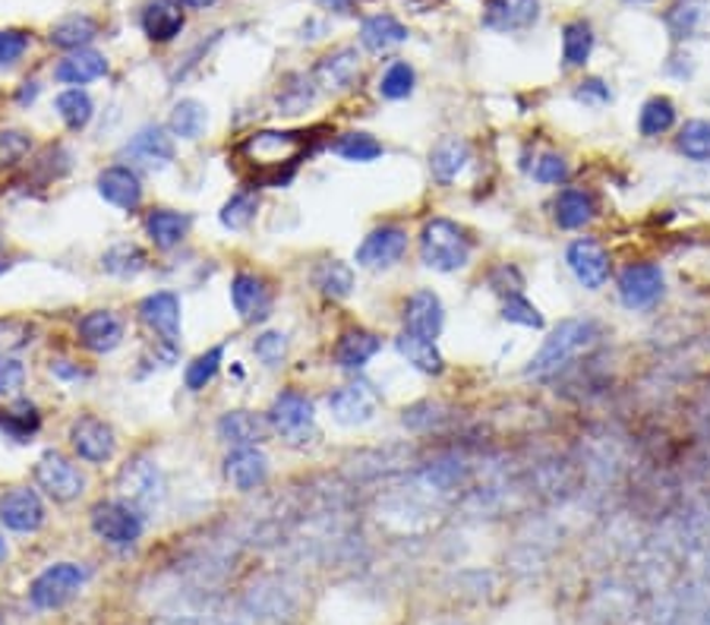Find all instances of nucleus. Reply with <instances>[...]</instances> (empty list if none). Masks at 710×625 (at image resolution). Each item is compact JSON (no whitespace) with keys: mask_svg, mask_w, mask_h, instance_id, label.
<instances>
[{"mask_svg":"<svg viewBox=\"0 0 710 625\" xmlns=\"http://www.w3.org/2000/svg\"><path fill=\"white\" fill-rule=\"evenodd\" d=\"M303 149H306V133H294V130H260V133H250L246 140H240L237 158L243 165H250L256 175L278 180L281 171L294 168Z\"/></svg>","mask_w":710,"mask_h":625,"instance_id":"obj_1","label":"nucleus"},{"mask_svg":"<svg viewBox=\"0 0 710 625\" xmlns=\"http://www.w3.org/2000/svg\"><path fill=\"white\" fill-rule=\"evenodd\" d=\"M597 338H600V326L593 320H565L550 332L543 348L533 354L528 376L531 380H550V376L563 373L571 360L581 358L585 351H591Z\"/></svg>","mask_w":710,"mask_h":625,"instance_id":"obj_2","label":"nucleus"},{"mask_svg":"<svg viewBox=\"0 0 710 625\" xmlns=\"http://www.w3.org/2000/svg\"><path fill=\"white\" fill-rule=\"evenodd\" d=\"M420 260L436 272H458L471 263V238L461 225L433 218L420 231Z\"/></svg>","mask_w":710,"mask_h":625,"instance_id":"obj_3","label":"nucleus"},{"mask_svg":"<svg viewBox=\"0 0 710 625\" xmlns=\"http://www.w3.org/2000/svg\"><path fill=\"white\" fill-rule=\"evenodd\" d=\"M268 423L272 430L288 440L291 446H306L316 436V414L313 401L300 392H281L272 408H268Z\"/></svg>","mask_w":710,"mask_h":625,"instance_id":"obj_4","label":"nucleus"},{"mask_svg":"<svg viewBox=\"0 0 710 625\" xmlns=\"http://www.w3.org/2000/svg\"><path fill=\"white\" fill-rule=\"evenodd\" d=\"M83 581H86V572L80 566H73V563H58V566L45 568L32 581V606H38V610H58L67 600L76 597V591L83 588Z\"/></svg>","mask_w":710,"mask_h":625,"instance_id":"obj_5","label":"nucleus"},{"mask_svg":"<svg viewBox=\"0 0 710 625\" xmlns=\"http://www.w3.org/2000/svg\"><path fill=\"white\" fill-rule=\"evenodd\" d=\"M35 480H38V486H41L51 500H58V503H70V500L83 496V490H86V477H83V471H80L70 458L58 455V452H48V455L38 458V465H35Z\"/></svg>","mask_w":710,"mask_h":625,"instance_id":"obj_6","label":"nucleus"},{"mask_svg":"<svg viewBox=\"0 0 710 625\" xmlns=\"http://www.w3.org/2000/svg\"><path fill=\"white\" fill-rule=\"evenodd\" d=\"M92 531L105 543L130 546L143 534V518L136 515V508L123 506V503H101L92 508Z\"/></svg>","mask_w":710,"mask_h":625,"instance_id":"obj_7","label":"nucleus"},{"mask_svg":"<svg viewBox=\"0 0 710 625\" xmlns=\"http://www.w3.org/2000/svg\"><path fill=\"white\" fill-rule=\"evenodd\" d=\"M376 408H380V392L370 386L366 380L348 383V386L335 388L328 395V411L345 426H357V423L373 420Z\"/></svg>","mask_w":710,"mask_h":625,"instance_id":"obj_8","label":"nucleus"},{"mask_svg":"<svg viewBox=\"0 0 710 625\" xmlns=\"http://www.w3.org/2000/svg\"><path fill=\"white\" fill-rule=\"evenodd\" d=\"M663 298V272L653 263H631L619 275V300L628 310H648Z\"/></svg>","mask_w":710,"mask_h":625,"instance_id":"obj_9","label":"nucleus"},{"mask_svg":"<svg viewBox=\"0 0 710 625\" xmlns=\"http://www.w3.org/2000/svg\"><path fill=\"white\" fill-rule=\"evenodd\" d=\"M408 250V231L398 225H383L370 231L363 243L357 247V266L363 268H385L398 263Z\"/></svg>","mask_w":710,"mask_h":625,"instance_id":"obj_10","label":"nucleus"},{"mask_svg":"<svg viewBox=\"0 0 710 625\" xmlns=\"http://www.w3.org/2000/svg\"><path fill=\"white\" fill-rule=\"evenodd\" d=\"M70 443L76 448V455L89 465H105L115 448H118V440H115V430L98 420V417H80L73 426H70Z\"/></svg>","mask_w":710,"mask_h":625,"instance_id":"obj_11","label":"nucleus"},{"mask_svg":"<svg viewBox=\"0 0 710 625\" xmlns=\"http://www.w3.org/2000/svg\"><path fill=\"white\" fill-rule=\"evenodd\" d=\"M0 521L16 534H32L45 525V506L35 490L16 486L0 496Z\"/></svg>","mask_w":710,"mask_h":625,"instance_id":"obj_12","label":"nucleus"},{"mask_svg":"<svg viewBox=\"0 0 710 625\" xmlns=\"http://www.w3.org/2000/svg\"><path fill=\"white\" fill-rule=\"evenodd\" d=\"M565 263H568L571 275H575L588 291L603 288L606 278H610V256H606V250L591 238L575 240V243L568 247V253H565Z\"/></svg>","mask_w":710,"mask_h":625,"instance_id":"obj_13","label":"nucleus"},{"mask_svg":"<svg viewBox=\"0 0 710 625\" xmlns=\"http://www.w3.org/2000/svg\"><path fill=\"white\" fill-rule=\"evenodd\" d=\"M140 316L155 335H161V341L168 348H178L180 335V300L171 291H158V295H148L140 303Z\"/></svg>","mask_w":710,"mask_h":625,"instance_id":"obj_14","label":"nucleus"},{"mask_svg":"<svg viewBox=\"0 0 710 625\" xmlns=\"http://www.w3.org/2000/svg\"><path fill=\"white\" fill-rule=\"evenodd\" d=\"M540 16L537 0H486L483 3V26L493 32L531 29Z\"/></svg>","mask_w":710,"mask_h":625,"instance_id":"obj_15","label":"nucleus"},{"mask_svg":"<svg viewBox=\"0 0 710 625\" xmlns=\"http://www.w3.org/2000/svg\"><path fill=\"white\" fill-rule=\"evenodd\" d=\"M443 300L436 298L433 291H426V288L411 295V300L405 303V328L417 338L433 341L443 332Z\"/></svg>","mask_w":710,"mask_h":625,"instance_id":"obj_16","label":"nucleus"},{"mask_svg":"<svg viewBox=\"0 0 710 625\" xmlns=\"http://www.w3.org/2000/svg\"><path fill=\"white\" fill-rule=\"evenodd\" d=\"M231 300H234L240 320H246V323H260L272 313V295H268L266 281L256 275H246V272H240L231 281Z\"/></svg>","mask_w":710,"mask_h":625,"instance_id":"obj_17","label":"nucleus"},{"mask_svg":"<svg viewBox=\"0 0 710 625\" xmlns=\"http://www.w3.org/2000/svg\"><path fill=\"white\" fill-rule=\"evenodd\" d=\"M120 338H123V323H120L118 313H111V310H92L80 320V341L95 354L115 351Z\"/></svg>","mask_w":710,"mask_h":625,"instance_id":"obj_18","label":"nucleus"},{"mask_svg":"<svg viewBox=\"0 0 710 625\" xmlns=\"http://www.w3.org/2000/svg\"><path fill=\"white\" fill-rule=\"evenodd\" d=\"M357 80H360V58L354 48H338L316 67V83L326 92L351 89L357 86Z\"/></svg>","mask_w":710,"mask_h":625,"instance_id":"obj_19","label":"nucleus"},{"mask_svg":"<svg viewBox=\"0 0 710 625\" xmlns=\"http://www.w3.org/2000/svg\"><path fill=\"white\" fill-rule=\"evenodd\" d=\"M123 155L136 158V161L146 165V168H165V165L175 161V143H171V136H168L161 127H143V130L127 143Z\"/></svg>","mask_w":710,"mask_h":625,"instance_id":"obj_20","label":"nucleus"},{"mask_svg":"<svg viewBox=\"0 0 710 625\" xmlns=\"http://www.w3.org/2000/svg\"><path fill=\"white\" fill-rule=\"evenodd\" d=\"M225 474L234 483L237 490H256L263 486L268 477V458L256 446L234 448L225 458Z\"/></svg>","mask_w":710,"mask_h":625,"instance_id":"obj_21","label":"nucleus"},{"mask_svg":"<svg viewBox=\"0 0 710 625\" xmlns=\"http://www.w3.org/2000/svg\"><path fill=\"white\" fill-rule=\"evenodd\" d=\"M98 193L123 212H133L143 203V183L130 168H120V165L98 175Z\"/></svg>","mask_w":710,"mask_h":625,"instance_id":"obj_22","label":"nucleus"},{"mask_svg":"<svg viewBox=\"0 0 710 625\" xmlns=\"http://www.w3.org/2000/svg\"><path fill=\"white\" fill-rule=\"evenodd\" d=\"M120 490L133 500V503H146L152 506L161 496V477L158 468L148 458H133L127 461V468L120 471Z\"/></svg>","mask_w":710,"mask_h":625,"instance_id":"obj_23","label":"nucleus"},{"mask_svg":"<svg viewBox=\"0 0 710 625\" xmlns=\"http://www.w3.org/2000/svg\"><path fill=\"white\" fill-rule=\"evenodd\" d=\"M183 3L180 0H152L143 10V32L152 41H171L183 29Z\"/></svg>","mask_w":710,"mask_h":625,"instance_id":"obj_24","label":"nucleus"},{"mask_svg":"<svg viewBox=\"0 0 710 625\" xmlns=\"http://www.w3.org/2000/svg\"><path fill=\"white\" fill-rule=\"evenodd\" d=\"M266 420L250 411H231L218 420V436L234 448H246V446H260L266 440Z\"/></svg>","mask_w":710,"mask_h":625,"instance_id":"obj_25","label":"nucleus"},{"mask_svg":"<svg viewBox=\"0 0 710 625\" xmlns=\"http://www.w3.org/2000/svg\"><path fill=\"white\" fill-rule=\"evenodd\" d=\"M380 348H383L380 335H373L366 328H351V332L341 335V341L335 348V360L345 370H360V366H366L370 360L380 354Z\"/></svg>","mask_w":710,"mask_h":625,"instance_id":"obj_26","label":"nucleus"},{"mask_svg":"<svg viewBox=\"0 0 710 625\" xmlns=\"http://www.w3.org/2000/svg\"><path fill=\"white\" fill-rule=\"evenodd\" d=\"M108 73V60L101 58L98 51H73L70 58H63L55 70L58 83H67V86H86V83H95Z\"/></svg>","mask_w":710,"mask_h":625,"instance_id":"obj_27","label":"nucleus"},{"mask_svg":"<svg viewBox=\"0 0 710 625\" xmlns=\"http://www.w3.org/2000/svg\"><path fill=\"white\" fill-rule=\"evenodd\" d=\"M597 215V203H593V193L588 190H578V187H568L559 193L556 200V225L565 231H575V228H585Z\"/></svg>","mask_w":710,"mask_h":625,"instance_id":"obj_28","label":"nucleus"},{"mask_svg":"<svg viewBox=\"0 0 710 625\" xmlns=\"http://www.w3.org/2000/svg\"><path fill=\"white\" fill-rule=\"evenodd\" d=\"M146 231L155 247L171 250V247H178L180 240L186 238V231H190V215L171 212V208H155V212H148Z\"/></svg>","mask_w":710,"mask_h":625,"instance_id":"obj_29","label":"nucleus"},{"mask_svg":"<svg viewBox=\"0 0 710 625\" xmlns=\"http://www.w3.org/2000/svg\"><path fill=\"white\" fill-rule=\"evenodd\" d=\"M405 38H408V29H405L395 16H388V13L370 16V20L360 26V41H363V48L373 51V55H383L388 48L401 45Z\"/></svg>","mask_w":710,"mask_h":625,"instance_id":"obj_30","label":"nucleus"},{"mask_svg":"<svg viewBox=\"0 0 710 625\" xmlns=\"http://www.w3.org/2000/svg\"><path fill=\"white\" fill-rule=\"evenodd\" d=\"M468 158H471V146L465 140H458V136H448L433 149V158H430L433 178L443 180V183L455 180L461 175V168L468 165Z\"/></svg>","mask_w":710,"mask_h":625,"instance_id":"obj_31","label":"nucleus"},{"mask_svg":"<svg viewBox=\"0 0 710 625\" xmlns=\"http://www.w3.org/2000/svg\"><path fill=\"white\" fill-rule=\"evenodd\" d=\"M395 348H398V354L408 360L411 366H417L420 373H430V376H440L445 366L443 354L436 351V345L433 341H426V338H417L411 332H405L398 341H395Z\"/></svg>","mask_w":710,"mask_h":625,"instance_id":"obj_32","label":"nucleus"},{"mask_svg":"<svg viewBox=\"0 0 710 625\" xmlns=\"http://www.w3.org/2000/svg\"><path fill=\"white\" fill-rule=\"evenodd\" d=\"M95 35H98V23L86 13H76V16H63L60 23H55L51 45L67 48V51H83Z\"/></svg>","mask_w":710,"mask_h":625,"instance_id":"obj_33","label":"nucleus"},{"mask_svg":"<svg viewBox=\"0 0 710 625\" xmlns=\"http://www.w3.org/2000/svg\"><path fill=\"white\" fill-rule=\"evenodd\" d=\"M708 16V0H676L666 10V29L673 38H691Z\"/></svg>","mask_w":710,"mask_h":625,"instance_id":"obj_34","label":"nucleus"},{"mask_svg":"<svg viewBox=\"0 0 710 625\" xmlns=\"http://www.w3.org/2000/svg\"><path fill=\"white\" fill-rule=\"evenodd\" d=\"M316 89H313V80H306V73H291L281 80V89L275 95L278 101V111L281 115H300L313 105Z\"/></svg>","mask_w":710,"mask_h":625,"instance_id":"obj_35","label":"nucleus"},{"mask_svg":"<svg viewBox=\"0 0 710 625\" xmlns=\"http://www.w3.org/2000/svg\"><path fill=\"white\" fill-rule=\"evenodd\" d=\"M148 266V256L136 247V243H118L111 247L105 256H101V268L108 275H118V278H133Z\"/></svg>","mask_w":710,"mask_h":625,"instance_id":"obj_36","label":"nucleus"},{"mask_svg":"<svg viewBox=\"0 0 710 625\" xmlns=\"http://www.w3.org/2000/svg\"><path fill=\"white\" fill-rule=\"evenodd\" d=\"M593 51V29L591 23L575 20L563 29V60L565 67H585Z\"/></svg>","mask_w":710,"mask_h":625,"instance_id":"obj_37","label":"nucleus"},{"mask_svg":"<svg viewBox=\"0 0 710 625\" xmlns=\"http://www.w3.org/2000/svg\"><path fill=\"white\" fill-rule=\"evenodd\" d=\"M206 105H200L196 98H183L171 111V130L180 140H200V133L206 130Z\"/></svg>","mask_w":710,"mask_h":625,"instance_id":"obj_38","label":"nucleus"},{"mask_svg":"<svg viewBox=\"0 0 710 625\" xmlns=\"http://www.w3.org/2000/svg\"><path fill=\"white\" fill-rule=\"evenodd\" d=\"M676 123V105L663 95L651 98L645 108H641V118H638V127H641V136H663L666 130H673Z\"/></svg>","mask_w":710,"mask_h":625,"instance_id":"obj_39","label":"nucleus"},{"mask_svg":"<svg viewBox=\"0 0 710 625\" xmlns=\"http://www.w3.org/2000/svg\"><path fill=\"white\" fill-rule=\"evenodd\" d=\"M676 149L691 161H710V123L708 120H688L676 136Z\"/></svg>","mask_w":710,"mask_h":625,"instance_id":"obj_40","label":"nucleus"},{"mask_svg":"<svg viewBox=\"0 0 710 625\" xmlns=\"http://www.w3.org/2000/svg\"><path fill=\"white\" fill-rule=\"evenodd\" d=\"M316 285L323 288V295H328V298H348L351 288H354V272H351L348 263L332 260V263H323L316 268Z\"/></svg>","mask_w":710,"mask_h":625,"instance_id":"obj_41","label":"nucleus"},{"mask_svg":"<svg viewBox=\"0 0 710 625\" xmlns=\"http://www.w3.org/2000/svg\"><path fill=\"white\" fill-rule=\"evenodd\" d=\"M58 115L70 130H83L92 120V98L83 89H67L58 95Z\"/></svg>","mask_w":710,"mask_h":625,"instance_id":"obj_42","label":"nucleus"},{"mask_svg":"<svg viewBox=\"0 0 710 625\" xmlns=\"http://www.w3.org/2000/svg\"><path fill=\"white\" fill-rule=\"evenodd\" d=\"M38 426H41V417L32 405H16V408L3 411V417H0V430L16 443H26Z\"/></svg>","mask_w":710,"mask_h":625,"instance_id":"obj_43","label":"nucleus"},{"mask_svg":"<svg viewBox=\"0 0 710 625\" xmlns=\"http://www.w3.org/2000/svg\"><path fill=\"white\" fill-rule=\"evenodd\" d=\"M335 152L345 158V161H373V158H380L383 155V146H380V140L376 136H370V133H345L338 143H335Z\"/></svg>","mask_w":710,"mask_h":625,"instance_id":"obj_44","label":"nucleus"},{"mask_svg":"<svg viewBox=\"0 0 710 625\" xmlns=\"http://www.w3.org/2000/svg\"><path fill=\"white\" fill-rule=\"evenodd\" d=\"M380 92H383V98H392V101L408 98L414 92V67L405 60H395L380 80Z\"/></svg>","mask_w":710,"mask_h":625,"instance_id":"obj_45","label":"nucleus"},{"mask_svg":"<svg viewBox=\"0 0 710 625\" xmlns=\"http://www.w3.org/2000/svg\"><path fill=\"white\" fill-rule=\"evenodd\" d=\"M221 358H225L221 348H208L206 354H200V358L193 360V363L186 366V388H193V392L206 388L208 383L215 380V373H218V366H221Z\"/></svg>","mask_w":710,"mask_h":625,"instance_id":"obj_46","label":"nucleus"},{"mask_svg":"<svg viewBox=\"0 0 710 625\" xmlns=\"http://www.w3.org/2000/svg\"><path fill=\"white\" fill-rule=\"evenodd\" d=\"M253 215H256V196L253 193H237L231 196L225 208H221V225L225 228H231V231H240V228H246L250 221H253Z\"/></svg>","mask_w":710,"mask_h":625,"instance_id":"obj_47","label":"nucleus"},{"mask_svg":"<svg viewBox=\"0 0 710 625\" xmlns=\"http://www.w3.org/2000/svg\"><path fill=\"white\" fill-rule=\"evenodd\" d=\"M503 320L505 323H518V326H528V328L543 326V316H540V310H537V307H533L531 300L525 298V295H508V298H505Z\"/></svg>","mask_w":710,"mask_h":625,"instance_id":"obj_48","label":"nucleus"},{"mask_svg":"<svg viewBox=\"0 0 710 625\" xmlns=\"http://www.w3.org/2000/svg\"><path fill=\"white\" fill-rule=\"evenodd\" d=\"M253 351H256V358L263 360L266 366H275V363H281L285 351H288V338L281 332H266V335L256 338Z\"/></svg>","mask_w":710,"mask_h":625,"instance_id":"obj_49","label":"nucleus"},{"mask_svg":"<svg viewBox=\"0 0 710 625\" xmlns=\"http://www.w3.org/2000/svg\"><path fill=\"white\" fill-rule=\"evenodd\" d=\"M29 35L20 29H0V67H10L26 55Z\"/></svg>","mask_w":710,"mask_h":625,"instance_id":"obj_50","label":"nucleus"},{"mask_svg":"<svg viewBox=\"0 0 710 625\" xmlns=\"http://www.w3.org/2000/svg\"><path fill=\"white\" fill-rule=\"evenodd\" d=\"M565 178H568V165H565L563 155L546 152V155L537 158V165H533V180H540V183H563Z\"/></svg>","mask_w":710,"mask_h":625,"instance_id":"obj_51","label":"nucleus"},{"mask_svg":"<svg viewBox=\"0 0 710 625\" xmlns=\"http://www.w3.org/2000/svg\"><path fill=\"white\" fill-rule=\"evenodd\" d=\"M29 152V136L20 133V130H7L0 133V165H16L23 161Z\"/></svg>","mask_w":710,"mask_h":625,"instance_id":"obj_52","label":"nucleus"},{"mask_svg":"<svg viewBox=\"0 0 710 625\" xmlns=\"http://www.w3.org/2000/svg\"><path fill=\"white\" fill-rule=\"evenodd\" d=\"M26 383V366L16 358L0 354V395H13L16 388Z\"/></svg>","mask_w":710,"mask_h":625,"instance_id":"obj_53","label":"nucleus"},{"mask_svg":"<svg viewBox=\"0 0 710 625\" xmlns=\"http://www.w3.org/2000/svg\"><path fill=\"white\" fill-rule=\"evenodd\" d=\"M575 98L578 101H585V105H606L610 101V86L603 83V80H585L578 89H575Z\"/></svg>","mask_w":710,"mask_h":625,"instance_id":"obj_54","label":"nucleus"},{"mask_svg":"<svg viewBox=\"0 0 710 625\" xmlns=\"http://www.w3.org/2000/svg\"><path fill=\"white\" fill-rule=\"evenodd\" d=\"M316 3L326 7V10H335V13H345V10L354 7V0H316Z\"/></svg>","mask_w":710,"mask_h":625,"instance_id":"obj_55","label":"nucleus"},{"mask_svg":"<svg viewBox=\"0 0 710 625\" xmlns=\"http://www.w3.org/2000/svg\"><path fill=\"white\" fill-rule=\"evenodd\" d=\"M35 95H38V83H23V89H20V105H29V101H35Z\"/></svg>","mask_w":710,"mask_h":625,"instance_id":"obj_56","label":"nucleus"},{"mask_svg":"<svg viewBox=\"0 0 710 625\" xmlns=\"http://www.w3.org/2000/svg\"><path fill=\"white\" fill-rule=\"evenodd\" d=\"M180 3H183V7H193V10H206L215 0H180Z\"/></svg>","mask_w":710,"mask_h":625,"instance_id":"obj_57","label":"nucleus"},{"mask_svg":"<svg viewBox=\"0 0 710 625\" xmlns=\"http://www.w3.org/2000/svg\"><path fill=\"white\" fill-rule=\"evenodd\" d=\"M3 560H7V540L0 534V566H3Z\"/></svg>","mask_w":710,"mask_h":625,"instance_id":"obj_58","label":"nucleus"},{"mask_svg":"<svg viewBox=\"0 0 710 625\" xmlns=\"http://www.w3.org/2000/svg\"><path fill=\"white\" fill-rule=\"evenodd\" d=\"M3 268H7V253H3V243H0V275H3Z\"/></svg>","mask_w":710,"mask_h":625,"instance_id":"obj_59","label":"nucleus"},{"mask_svg":"<svg viewBox=\"0 0 710 625\" xmlns=\"http://www.w3.org/2000/svg\"><path fill=\"white\" fill-rule=\"evenodd\" d=\"M631 3H651V0H631Z\"/></svg>","mask_w":710,"mask_h":625,"instance_id":"obj_60","label":"nucleus"},{"mask_svg":"<svg viewBox=\"0 0 710 625\" xmlns=\"http://www.w3.org/2000/svg\"><path fill=\"white\" fill-rule=\"evenodd\" d=\"M0 625H3V616H0Z\"/></svg>","mask_w":710,"mask_h":625,"instance_id":"obj_61","label":"nucleus"}]
</instances>
